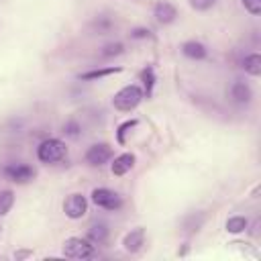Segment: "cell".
<instances>
[{
    "label": "cell",
    "instance_id": "6da1fadb",
    "mask_svg": "<svg viewBox=\"0 0 261 261\" xmlns=\"http://www.w3.org/2000/svg\"><path fill=\"white\" fill-rule=\"evenodd\" d=\"M141 100H143V90H141L139 86L130 84V86L120 88V90L114 94L112 104H114V108L120 110V112H130V110H135V108L141 104Z\"/></svg>",
    "mask_w": 261,
    "mask_h": 261
},
{
    "label": "cell",
    "instance_id": "7a4b0ae2",
    "mask_svg": "<svg viewBox=\"0 0 261 261\" xmlns=\"http://www.w3.org/2000/svg\"><path fill=\"white\" fill-rule=\"evenodd\" d=\"M67 155V147L63 141L59 139H45L39 147H37V157L43 163H57Z\"/></svg>",
    "mask_w": 261,
    "mask_h": 261
},
{
    "label": "cell",
    "instance_id": "3957f363",
    "mask_svg": "<svg viewBox=\"0 0 261 261\" xmlns=\"http://www.w3.org/2000/svg\"><path fill=\"white\" fill-rule=\"evenodd\" d=\"M63 255L69 259H90L94 255V245L82 237H69L63 241Z\"/></svg>",
    "mask_w": 261,
    "mask_h": 261
},
{
    "label": "cell",
    "instance_id": "277c9868",
    "mask_svg": "<svg viewBox=\"0 0 261 261\" xmlns=\"http://www.w3.org/2000/svg\"><path fill=\"white\" fill-rule=\"evenodd\" d=\"M92 202L104 210H118L122 206V198L110 188H96L92 192Z\"/></svg>",
    "mask_w": 261,
    "mask_h": 261
},
{
    "label": "cell",
    "instance_id": "5b68a950",
    "mask_svg": "<svg viewBox=\"0 0 261 261\" xmlns=\"http://www.w3.org/2000/svg\"><path fill=\"white\" fill-rule=\"evenodd\" d=\"M63 212L67 218L71 220H77V218H84L86 212H88V200L82 196V194H69L63 202Z\"/></svg>",
    "mask_w": 261,
    "mask_h": 261
},
{
    "label": "cell",
    "instance_id": "8992f818",
    "mask_svg": "<svg viewBox=\"0 0 261 261\" xmlns=\"http://www.w3.org/2000/svg\"><path fill=\"white\" fill-rule=\"evenodd\" d=\"M110 157H112V149H110V145H106V143H96V145H92V147L86 151V161H88L90 165H94V167L104 165Z\"/></svg>",
    "mask_w": 261,
    "mask_h": 261
},
{
    "label": "cell",
    "instance_id": "52a82bcc",
    "mask_svg": "<svg viewBox=\"0 0 261 261\" xmlns=\"http://www.w3.org/2000/svg\"><path fill=\"white\" fill-rule=\"evenodd\" d=\"M4 173H6L12 181H16V184H27V181L33 179V175H35L33 167H29V165H24V163H10V165H6V167H4Z\"/></svg>",
    "mask_w": 261,
    "mask_h": 261
},
{
    "label": "cell",
    "instance_id": "ba28073f",
    "mask_svg": "<svg viewBox=\"0 0 261 261\" xmlns=\"http://www.w3.org/2000/svg\"><path fill=\"white\" fill-rule=\"evenodd\" d=\"M153 16L157 18V22H161V24H169V22L175 20L177 10H175V6H173L171 2L161 0V2L155 4V8H153Z\"/></svg>",
    "mask_w": 261,
    "mask_h": 261
},
{
    "label": "cell",
    "instance_id": "9c48e42d",
    "mask_svg": "<svg viewBox=\"0 0 261 261\" xmlns=\"http://www.w3.org/2000/svg\"><path fill=\"white\" fill-rule=\"evenodd\" d=\"M122 245H124V251H128V253H137V251L145 245V228L137 226V228H133L130 232H126Z\"/></svg>",
    "mask_w": 261,
    "mask_h": 261
},
{
    "label": "cell",
    "instance_id": "30bf717a",
    "mask_svg": "<svg viewBox=\"0 0 261 261\" xmlns=\"http://www.w3.org/2000/svg\"><path fill=\"white\" fill-rule=\"evenodd\" d=\"M133 165H135V155L133 153H122V155L114 157L110 169H112L114 175H124V173H128L133 169Z\"/></svg>",
    "mask_w": 261,
    "mask_h": 261
},
{
    "label": "cell",
    "instance_id": "8fae6325",
    "mask_svg": "<svg viewBox=\"0 0 261 261\" xmlns=\"http://www.w3.org/2000/svg\"><path fill=\"white\" fill-rule=\"evenodd\" d=\"M181 53L190 59H204L206 57V47L198 41H186L181 45Z\"/></svg>",
    "mask_w": 261,
    "mask_h": 261
},
{
    "label": "cell",
    "instance_id": "7c38bea8",
    "mask_svg": "<svg viewBox=\"0 0 261 261\" xmlns=\"http://www.w3.org/2000/svg\"><path fill=\"white\" fill-rule=\"evenodd\" d=\"M243 67H245V71L247 73H251V75H261V55H257V53H251V55H247L245 59H243Z\"/></svg>",
    "mask_w": 261,
    "mask_h": 261
},
{
    "label": "cell",
    "instance_id": "4fadbf2b",
    "mask_svg": "<svg viewBox=\"0 0 261 261\" xmlns=\"http://www.w3.org/2000/svg\"><path fill=\"white\" fill-rule=\"evenodd\" d=\"M230 96H232L237 102H249V98H251V88H249L245 82H234L232 88H230Z\"/></svg>",
    "mask_w": 261,
    "mask_h": 261
},
{
    "label": "cell",
    "instance_id": "5bb4252c",
    "mask_svg": "<svg viewBox=\"0 0 261 261\" xmlns=\"http://www.w3.org/2000/svg\"><path fill=\"white\" fill-rule=\"evenodd\" d=\"M120 67H102V69H90L86 73H80V80H98V77H106V75H112V73H118Z\"/></svg>",
    "mask_w": 261,
    "mask_h": 261
},
{
    "label": "cell",
    "instance_id": "9a60e30c",
    "mask_svg": "<svg viewBox=\"0 0 261 261\" xmlns=\"http://www.w3.org/2000/svg\"><path fill=\"white\" fill-rule=\"evenodd\" d=\"M247 224H249V220L245 216H230L226 220V230L232 232V234H239V232H243L247 228Z\"/></svg>",
    "mask_w": 261,
    "mask_h": 261
},
{
    "label": "cell",
    "instance_id": "2e32d148",
    "mask_svg": "<svg viewBox=\"0 0 261 261\" xmlns=\"http://www.w3.org/2000/svg\"><path fill=\"white\" fill-rule=\"evenodd\" d=\"M14 204V194L12 190H0V216H6Z\"/></svg>",
    "mask_w": 261,
    "mask_h": 261
},
{
    "label": "cell",
    "instance_id": "e0dca14e",
    "mask_svg": "<svg viewBox=\"0 0 261 261\" xmlns=\"http://www.w3.org/2000/svg\"><path fill=\"white\" fill-rule=\"evenodd\" d=\"M88 237L92 243H104L106 237H108V228L106 224H94L90 230H88Z\"/></svg>",
    "mask_w": 261,
    "mask_h": 261
},
{
    "label": "cell",
    "instance_id": "ac0fdd59",
    "mask_svg": "<svg viewBox=\"0 0 261 261\" xmlns=\"http://www.w3.org/2000/svg\"><path fill=\"white\" fill-rule=\"evenodd\" d=\"M141 77H143V82H145V90H147V94H151V88H153V84H155V75H153V69H151V67L143 69Z\"/></svg>",
    "mask_w": 261,
    "mask_h": 261
},
{
    "label": "cell",
    "instance_id": "d6986e66",
    "mask_svg": "<svg viewBox=\"0 0 261 261\" xmlns=\"http://www.w3.org/2000/svg\"><path fill=\"white\" fill-rule=\"evenodd\" d=\"M122 53V43H108L102 51L104 57H110V55H120Z\"/></svg>",
    "mask_w": 261,
    "mask_h": 261
},
{
    "label": "cell",
    "instance_id": "ffe728a7",
    "mask_svg": "<svg viewBox=\"0 0 261 261\" xmlns=\"http://www.w3.org/2000/svg\"><path fill=\"white\" fill-rule=\"evenodd\" d=\"M243 6H245L253 16L261 14V0H243Z\"/></svg>",
    "mask_w": 261,
    "mask_h": 261
},
{
    "label": "cell",
    "instance_id": "44dd1931",
    "mask_svg": "<svg viewBox=\"0 0 261 261\" xmlns=\"http://www.w3.org/2000/svg\"><path fill=\"white\" fill-rule=\"evenodd\" d=\"M188 2H190V6H192L194 10H208V8L214 6L216 0H188Z\"/></svg>",
    "mask_w": 261,
    "mask_h": 261
},
{
    "label": "cell",
    "instance_id": "7402d4cb",
    "mask_svg": "<svg viewBox=\"0 0 261 261\" xmlns=\"http://www.w3.org/2000/svg\"><path fill=\"white\" fill-rule=\"evenodd\" d=\"M133 126H137V120H126V122H122L120 126H118V143H124V133L128 130V128H133Z\"/></svg>",
    "mask_w": 261,
    "mask_h": 261
},
{
    "label": "cell",
    "instance_id": "603a6c76",
    "mask_svg": "<svg viewBox=\"0 0 261 261\" xmlns=\"http://www.w3.org/2000/svg\"><path fill=\"white\" fill-rule=\"evenodd\" d=\"M65 130H67V135L75 137V135H77V124H75V122H69V124L65 126Z\"/></svg>",
    "mask_w": 261,
    "mask_h": 261
},
{
    "label": "cell",
    "instance_id": "cb8c5ba5",
    "mask_svg": "<svg viewBox=\"0 0 261 261\" xmlns=\"http://www.w3.org/2000/svg\"><path fill=\"white\" fill-rule=\"evenodd\" d=\"M147 35H149V31H145V29H137L133 33V37H147Z\"/></svg>",
    "mask_w": 261,
    "mask_h": 261
},
{
    "label": "cell",
    "instance_id": "d4e9b609",
    "mask_svg": "<svg viewBox=\"0 0 261 261\" xmlns=\"http://www.w3.org/2000/svg\"><path fill=\"white\" fill-rule=\"evenodd\" d=\"M0 230H2V226H0Z\"/></svg>",
    "mask_w": 261,
    "mask_h": 261
}]
</instances>
